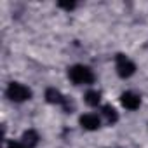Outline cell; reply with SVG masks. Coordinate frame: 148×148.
I'll return each instance as SVG.
<instances>
[{
  "instance_id": "cell-5",
  "label": "cell",
  "mask_w": 148,
  "mask_h": 148,
  "mask_svg": "<svg viewBox=\"0 0 148 148\" xmlns=\"http://www.w3.org/2000/svg\"><path fill=\"white\" fill-rule=\"evenodd\" d=\"M120 103H122V106H124L125 110L134 112V110H138V108L141 106V98H139L136 92L125 91V92L120 94Z\"/></svg>"
},
{
  "instance_id": "cell-7",
  "label": "cell",
  "mask_w": 148,
  "mask_h": 148,
  "mask_svg": "<svg viewBox=\"0 0 148 148\" xmlns=\"http://www.w3.org/2000/svg\"><path fill=\"white\" fill-rule=\"evenodd\" d=\"M38 141H40V136H38V132L33 131V129L25 131L23 136H21V143H23L26 148H35V146L38 145Z\"/></svg>"
},
{
  "instance_id": "cell-2",
  "label": "cell",
  "mask_w": 148,
  "mask_h": 148,
  "mask_svg": "<svg viewBox=\"0 0 148 148\" xmlns=\"http://www.w3.org/2000/svg\"><path fill=\"white\" fill-rule=\"evenodd\" d=\"M5 96L14 101V103H23V101H28L32 99L33 92L30 87H26L25 84H19V82H11L5 89Z\"/></svg>"
},
{
  "instance_id": "cell-8",
  "label": "cell",
  "mask_w": 148,
  "mask_h": 148,
  "mask_svg": "<svg viewBox=\"0 0 148 148\" xmlns=\"http://www.w3.org/2000/svg\"><path fill=\"white\" fill-rule=\"evenodd\" d=\"M101 113H103V117L106 119V122H108L110 125H113V124L119 122V113H117V110H115L112 105H105V106H101Z\"/></svg>"
},
{
  "instance_id": "cell-3",
  "label": "cell",
  "mask_w": 148,
  "mask_h": 148,
  "mask_svg": "<svg viewBox=\"0 0 148 148\" xmlns=\"http://www.w3.org/2000/svg\"><path fill=\"white\" fill-rule=\"evenodd\" d=\"M115 70H117V75L120 79H129L136 73V64L122 52H119L115 56Z\"/></svg>"
},
{
  "instance_id": "cell-11",
  "label": "cell",
  "mask_w": 148,
  "mask_h": 148,
  "mask_svg": "<svg viewBox=\"0 0 148 148\" xmlns=\"http://www.w3.org/2000/svg\"><path fill=\"white\" fill-rule=\"evenodd\" d=\"M7 148H26L21 141H9L7 143Z\"/></svg>"
},
{
  "instance_id": "cell-6",
  "label": "cell",
  "mask_w": 148,
  "mask_h": 148,
  "mask_svg": "<svg viewBox=\"0 0 148 148\" xmlns=\"http://www.w3.org/2000/svg\"><path fill=\"white\" fill-rule=\"evenodd\" d=\"M79 124L82 125V129L86 131H96L101 127V119L96 113H84L79 119Z\"/></svg>"
},
{
  "instance_id": "cell-4",
  "label": "cell",
  "mask_w": 148,
  "mask_h": 148,
  "mask_svg": "<svg viewBox=\"0 0 148 148\" xmlns=\"http://www.w3.org/2000/svg\"><path fill=\"white\" fill-rule=\"evenodd\" d=\"M45 101L51 103V105H61L66 113H71L73 110H75V103L70 101L68 98H64V96H63L58 89H54V87H49V89L45 91Z\"/></svg>"
},
{
  "instance_id": "cell-10",
  "label": "cell",
  "mask_w": 148,
  "mask_h": 148,
  "mask_svg": "<svg viewBox=\"0 0 148 148\" xmlns=\"http://www.w3.org/2000/svg\"><path fill=\"white\" fill-rule=\"evenodd\" d=\"M58 7H61L64 11H73V9L77 7V4L75 2H58Z\"/></svg>"
},
{
  "instance_id": "cell-9",
  "label": "cell",
  "mask_w": 148,
  "mask_h": 148,
  "mask_svg": "<svg viewBox=\"0 0 148 148\" xmlns=\"http://www.w3.org/2000/svg\"><path fill=\"white\" fill-rule=\"evenodd\" d=\"M84 101L89 106H98L101 103V92H98V91H87L86 96H84Z\"/></svg>"
},
{
  "instance_id": "cell-1",
  "label": "cell",
  "mask_w": 148,
  "mask_h": 148,
  "mask_svg": "<svg viewBox=\"0 0 148 148\" xmlns=\"http://www.w3.org/2000/svg\"><path fill=\"white\" fill-rule=\"evenodd\" d=\"M68 79L75 86H89L94 82V73L86 64H73L68 68Z\"/></svg>"
}]
</instances>
